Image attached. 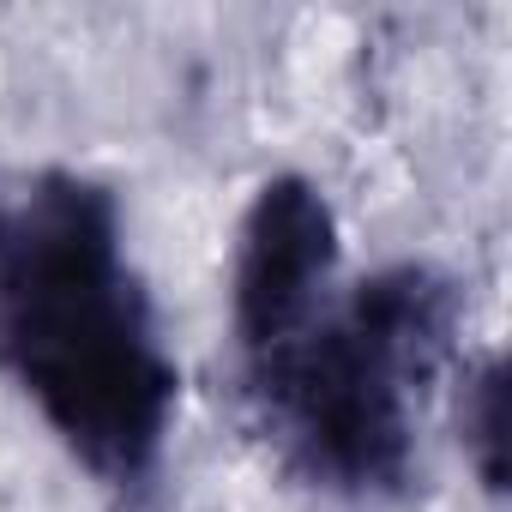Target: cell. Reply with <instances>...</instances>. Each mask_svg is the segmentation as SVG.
Masks as SVG:
<instances>
[{"label": "cell", "mask_w": 512, "mask_h": 512, "mask_svg": "<svg viewBox=\"0 0 512 512\" xmlns=\"http://www.w3.org/2000/svg\"><path fill=\"white\" fill-rule=\"evenodd\" d=\"M0 368L103 488L151 482L181 380L109 187L49 169L0 199Z\"/></svg>", "instance_id": "obj_1"}, {"label": "cell", "mask_w": 512, "mask_h": 512, "mask_svg": "<svg viewBox=\"0 0 512 512\" xmlns=\"http://www.w3.org/2000/svg\"><path fill=\"white\" fill-rule=\"evenodd\" d=\"M458 284L386 266L296 338L247 356V398L284 470L332 494H392L416 458V410L458 344Z\"/></svg>", "instance_id": "obj_2"}, {"label": "cell", "mask_w": 512, "mask_h": 512, "mask_svg": "<svg viewBox=\"0 0 512 512\" xmlns=\"http://www.w3.org/2000/svg\"><path fill=\"white\" fill-rule=\"evenodd\" d=\"M338 217L308 175H272L253 193L235 247V338L247 356H266L296 338L332 290Z\"/></svg>", "instance_id": "obj_3"}, {"label": "cell", "mask_w": 512, "mask_h": 512, "mask_svg": "<svg viewBox=\"0 0 512 512\" xmlns=\"http://www.w3.org/2000/svg\"><path fill=\"white\" fill-rule=\"evenodd\" d=\"M458 428H464V452L482 476L488 494H506V362L488 356L458 404Z\"/></svg>", "instance_id": "obj_4"}]
</instances>
